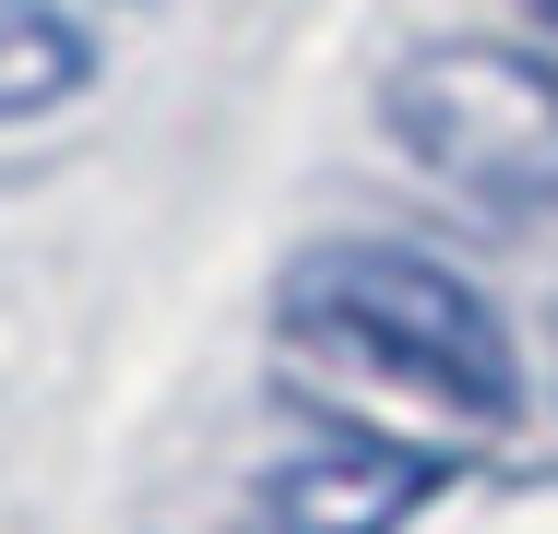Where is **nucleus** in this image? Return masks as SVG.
Returning <instances> with one entry per match:
<instances>
[{
    "label": "nucleus",
    "mask_w": 558,
    "mask_h": 534,
    "mask_svg": "<svg viewBox=\"0 0 558 534\" xmlns=\"http://www.w3.org/2000/svg\"><path fill=\"white\" fill-rule=\"evenodd\" d=\"M511 12H523V24H535V36H558V0H511Z\"/></svg>",
    "instance_id": "nucleus-5"
},
{
    "label": "nucleus",
    "mask_w": 558,
    "mask_h": 534,
    "mask_svg": "<svg viewBox=\"0 0 558 534\" xmlns=\"http://www.w3.org/2000/svg\"><path fill=\"white\" fill-rule=\"evenodd\" d=\"M274 392L322 416L344 451H392L440 475L511 427L523 368L499 310L451 262L392 238H322L274 286Z\"/></svg>",
    "instance_id": "nucleus-1"
},
{
    "label": "nucleus",
    "mask_w": 558,
    "mask_h": 534,
    "mask_svg": "<svg viewBox=\"0 0 558 534\" xmlns=\"http://www.w3.org/2000/svg\"><path fill=\"white\" fill-rule=\"evenodd\" d=\"M428 499V463H392V451H310L262 487V523L274 534H404V511Z\"/></svg>",
    "instance_id": "nucleus-3"
},
{
    "label": "nucleus",
    "mask_w": 558,
    "mask_h": 534,
    "mask_svg": "<svg viewBox=\"0 0 558 534\" xmlns=\"http://www.w3.org/2000/svg\"><path fill=\"white\" fill-rule=\"evenodd\" d=\"M96 72V36L60 0H0V119H36Z\"/></svg>",
    "instance_id": "nucleus-4"
},
{
    "label": "nucleus",
    "mask_w": 558,
    "mask_h": 534,
    "mask_svg": "<svg viewBox=\"0 0 558 534\" xmlns=\"http://www.w3.org/2000/svg\"><path fill=\"white\" fill-rule=\"evenodd\" d=\"M380 143L451 203H558V60L511 36H428L380 72Z\"/></svg>",
    "instance_id": "nucleus-2"
}]
</instances>
